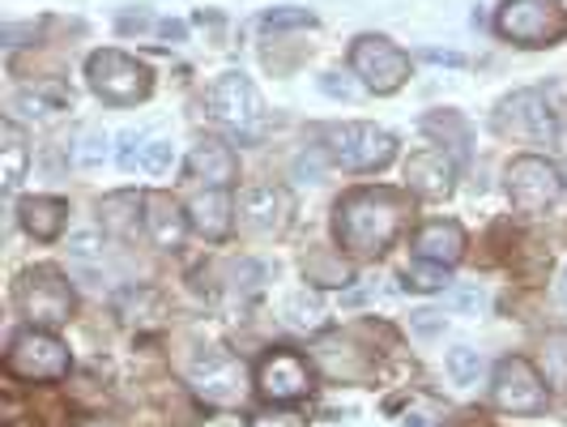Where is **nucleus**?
Wrapping results in <instances>:
<instances>
[{
    "instance_id": "1",
    "label": "nucleus",
    "mask_w": 567,
    "mask_h": 427,
    "mask_svg": "<svg viewBox=\"0 0 567 427\" xmlns=\"http://www.w3.org/2000/svg\"><path fill=\"white\" fill-rule=\"evenodd\" d=\"M406 223V198L397 189H359L338 201L333 231L350 253H384Z\"/></svg>"
},
{
    "instance_id": "2",
    "label": "nucleus",
    "mask_w": 567,
    "mask_h": 427,
    "mask_svg": "<svg viewBox=\"0 0 567 427\" xmlns=\"http://www.w3.org/2000/svg\"><path fill=\"white\" fill-rule=\"evenodd\" d=\"M86 77H90V90L111 107H128V103L150 99L154 90V77L141 61H132L116 47H103L86 61Z\"/></svg>"
},
{
    "instance_id": "3",
    "label": "nucleus",
    "mask_w": 567,
    "mask_h": 427,
    "mask_svg": "<svg viewBox=\"0 0 567 427\" xmlns=\"http://www.w3.org/2000/svg\"><path fill=\"white\" fill-rule=\"evenodd\" d=\"M495 31L521 47H546L567 34V9L559 0H504Z\"/></svg>"
},
{
    "instance_id": "4",
    "label": "nucleus",
    "mask_w": 567,
    "mask_h": 427,
    "mask_svg": "<svg viewBox=\"0 0 567 427\" xmlns=\"http://www.w3.org/2000/svg\"><path fill=\"white\" fill-rule=\"evenodd\" d=\"M13 299H18L22 317H26L34 329H56L64 325L68 312H73V291H68V282L61 278V269H52V265L26 269V274L18 278Z\"/></svg>"
},
{
    "instance_id": "5",
    "label": "nucleus",
    "mask_w": 567,
    "mask_h": 427,
    "mask_svg": "<svg viewBox=\"0 0 567 427\" xmlns=\"http://www.w3.org/2000/svg\"><path fill=\"white\" fill-rule=\"evenodd\" d=\"M324 146L346 171H379L397 159V137L376 125H333L324 132Z\"/></svg>"
},
{
    "instance_id": "6",
    "label": "nucleus",
    "mask_w": 567,
    "mask_h": 427,
    "mask_svg": "<svg viewBox=\"0 0 567 427\" xmlns=\"http://www.w3.org/2000/svg\"><path fill=\"white\" fill-rule=\"evenodd\" d=\"M350 68L367 82V90L393 95L410 77V56L397 43H388L384 34H359L354 47H350Z\"/></svg>"
},
{
    "instance_id": "7",
    "label": "nucleus",
    "mask_w": 567,
    "mask_h": 427,
    "mask_svg": "<svg viewBox=\"0 0 567 427\" xmlns=\"http://www.w3.org/2000/svg\"><path fill=\"white\" fill-rule=\"evenodd\" d=\"M205 107H210V116L218 120L222 129H231L235 137H248L260 125V95H256L253 77L239 73V68L222 73L218 82L210 86Z\"/></svg>"
},
{
    "instance_id": "8",
    "label": "nucleus",
    "mask_w": 567,
    "mask_h": 427,
    "mask_svg": "<svg viewBox=\"0 0 567 427\" xmlns=\"http://www.w3.org/2000/svg\"><path fill=\"white\" fill-rule=\"evenodd\" d=\"M507 198L521 214H542L564 198V175H559V167L537 154H521L507 167Z\"/></svg>"
},
{
    "instance_id": "9",
    "label": "nucleus",
    "mask_w": 567,
    "mask_h": 427,
    "mask_svg": "<svg viewBox=\"0 0 567 427\" xmlns=\"http://www.w3.org/2000/svg\"><path fill=\"white\" fill-rule=\"evenodd\" d=\"M4 363L22 381H61L64 372H68V346H64L61 338H52V333L31 325L9 342Z\"/></svg>"
},
{
    "instance_id": "10",
    "label": "nucleus",
    "mask_w": 567,
    "mask_h": 427,
    "mask_svg": "<svg viewBox=\"0 0 567 427\" xmlns=\"http://www.w3.org/2000/svg\"><path fill=\"white\" fill-rule=\"evenodd\" d=\"M491 394L500 410L512 415H542L546 410V385L534 372L529 360H500L495 363V381H491Z\"/></svg>"
},
{
    "instance_id": "11",
    "label": "nucleus",
    "mask_w": 567,
    "mask_h": 427,
    "mask_svg": "<svg viewBox=\"0 0 567 427\" xmlns=\"http://www.w3.org/2000/svg\"><path fill=\"white\" fill-rule=\"evenodd\" d=\"M192 389L214 406H235L248 389V372L226 351H201L192 360Z\"/></svg>"
},
{
    "instance_id": "12",
    "label": "nucleus",
    "mask_w": 567,
    "mask_h": 427,
    "mask_svg": "<svg viewBox=\"0 0 567 427\" xmlns=\"http://www.w3.org/2000/svg\"><path fill=\"white\" fill-rule=\"evenodd\" d=\"M495 129L512 132V137L550 141V137L559 132V125H555L550 103L542 99L537 90H516V95H507V99L500 103V111H495Z\"/></svg>"
},
{
    "instance_id": "13",
    "label": "nucleus",
    "mask_w": 567,
    "mask_h": 427,
    "mask_svg": "<svg viewBox=\"0 0 567 427\" xmlns=\"http://www.w3.org/2000/svg\"><path fill=\"white\" fill-rule=\"evenodd\" d=\"M256 385L274 402H290V397H303L312 389V367L299 355H290V351H274L256 367Z\"/></svg>"
},
{
    "instance_id": "14",
    "label": "nucleus",
    "mask_w": 567,
    "mask_h": 427,
    "mask_svg": "<svg viewBox=\"0 0 567 427\" xmlns=\"http://www.w3.org/2000/svg\"><path fill=\"white\" fill-rule=\"evenodd\" d=\"M406 180L418 198H448L452 180H457V163L448 159V150H414L406 159Z\"/></svg>"
},
{
    "instance_id": "15",
    "label": "nucleus",
    "mask_w": 567,
    "mask_h": 427,
    "mask_svg": "<svg viewBox=\"0 0 567 427\" xmlns=\"http://www.w3.org/2000/svg\"><path fill=\"white\" fill-rule=\"evenodd\" d=\"M290 193L278 189V184H256L244 193V223L260 235H278V231L290 227Z\"/></svg>"
},
{
    "instance_id": "16",
    "label": "nucleus",
    "mask_w": 567,
    "mask_h": 427,
    "mask_svg": "<svg viewBox=\"0 0 567 427\" xmlns=\"http://www.w3.org/2000/svg\"><path fill=\"white\" fill-rule=\"evenodd\" d=\"M414 257L431 265H457L466 257V231L452 218H436L414 235Z\"/></svg>"
},
{
    "instance_id": "17",
    "label": "nucleus",
    "mask_w": 567,
    "mask_h": 427,
    "mask_svg": "<svg viewBox=\"0 0 567 427\" xmlns=\"http://www.w3.org/2000/svg\"><path fill=\"white\" fill-rule=\"evenodd\" d=\"M189 175L205 180L210 189H226L239 175V159H235V150L226 141H196L189 154Z\"/></svg>"
},
{
    "instance_id": "18",
    "label": "nucleus",
    "mask_w": 567,
    "mask_h": 427,
    "mask_svg": "<svg viewBox=\"0 0 567 427\" xmlns=\"http://www.w3.org/2000/svg\"><path fill=\"white\" fill-rule=\"evenodd\" d=\"M146 231L158 248H180L184 244V231H189V214L175 205V198L167 193H146Z\"/></svg>"
},
{
    "instance_id": "19",
    "label": "nucleus",
    "mask_w": 567,
    "mask_h": 427,
    "mask_svg": "<svg viewBox=\"0 0 567 427\" xmlns=\"http://www.w3.org/2000/svg\"><path fill=\"white\" fill-rule=\"evenodd\" d=\"M189 223L201 231L205 239H226V235H231V223H235L226 189H205V193H196V198L189 201Z\"/></svg>"
},
{
    "instance_id": "20",
    "label": "nucleus",
    "mask_w": 567,
    "mask_h": 427,
    "mask_svg": "<svg viewBox=\"0 0 567 427\" xmlns=\"http://www.w3.org/2000/svg\"><path fill=\"white\" fill-rule=\"evenodd\" d=\"M18 218H22V227L31 231L34 239H56L64 231V218H68V201L61 198H26L18 205Z\"/></svg>"
},
{
    "instance_id": "21",
    "label": "nucleus",
    "mask_w": 567,
    "mask_h": 427,
    "mask_svg": "<svg viewBox=\"0 0 567 427\" xmlns=\"http://www.w3.org/2000/svg\"><path fill=\"white\" fill-rule=\"evenodd\" d=\"M9 107L31 116V120H56V116H64L73 107V95L64 86H39V90H18L9 99Z\"/></svg>"
},
{
    "instance_id": "22",
    "label": "nucleus",
    "mask_w": 567,
    "mask_h": 427,
    "mask_svg": "<svg viewBox=\"0 0 567 427\" xmlns=\"http://www.w3.org/2000/svg\"><path fill=\"white\" fill-rule=\"evenodd\" d=\"M0 154H4V171H0V184H4V193H13L22 180H26V167H31V150H26V132L18 129L13 120H4L0 125Z\"/></svg>"
},
{
    "instance_id": "23",
    "label": "nucleus",
    "mask_w": 567,
    "mask_h": 427,
    "mask_svg": "<svg viewBox=\"0 0 567 427\" xmlns=\"http://www.w3.org/2000/svg\"><path fill=\"white\" fill-rule=\"evenodd\" d=\"M137 210H146V198H137V193H111V198H103V210H98L103 214V231L128 239L137 231Z\"/></svg>"
},
{
    "instance_id": "24",
    "label": "nucleus",
    "mask_w": 567,
    "mask_h": 427,
    "mask_svg": "<svg viewBox=\"0 0 567 427\" xmlns=\"http://www.w3.org/2000/svg\"><path fill=\"white\" fill-rule=\"evenodd\" d=\"M286 325L299 329V333H315V329H324V303L315 291H295V296H286V308H282Z\"/></svg>"
},
{
    "instance_id": "25",
    "label": "nucleus",
    "mask_w": 567,
    "mask_h": 427,
    "mask_svg": "<svg viewBox=\"0 0 567 427\" xmlns=\"http://www.w3.org/2000/svg\"><path fill=\"white\" fill-rule=\"evenodd\" d=\"M482 372H486V363H482V355L473 346H452L448 351V376H452V385L470 389V385L482 381Z\"/></svg>"
},
{
    "instance_id": "26",
    "label": "nucleus",
    "mask_w": 567,
    "mask_h": 427,
    "mask_svg": "<svg viewBox=\"0 0 567 427\" xmlns=\"http://www.w3.org/2000/svg\"><path fill=\"white\" fill-rule=\"evenodd\" d=\"M146 150H150V137L141 129H125L116 137V167L120 171H137L146 163Z\"/></svg>"
},
{
    "instance_id": "27",
    "label": "nucleus",
    "mask_w": 567,
    "mask_h": 427,
    "mask_svg": "<svg viewBox=\"0 0 567 427\" xmlns=\"http://www.w3.org/2000/svg\"><path fill=\"white\" fill-rule=\"evenodd\" d=\"M406 291H448V265H410L406 269Z\"/></svg>"
},
{
    "instance_id": "28",
    "label": "nucleus",
    "mask_w": 567,
    "mask_h": 427,
    "mask_svg": "<svg viewBox=\"0 0 567 427\" xmlns=\"http://www.w3.org/2000/svg\"><path fill=\"white\" fill-rule=\"evenodd\" d=\"M546 381L567 385V333H550L546 338Z\"/></svg>"
},
{
    "instance_id": "29",
    "label": "nucleus",
    "mask_w": 567,
    "mask_h": 427,
    "mask_svg": "<svg viewBox=\"0 0 567 427\" xmlns=\"http://www.w3.org/2000/svg\"><path fill=\"white\" fill-rule=\"evenodd\" d=\"M171 167H175V146L162 141V137H150V150H146L141 171H150L154 180H162V175H171Z\"/></svg>"
},
{
    "instance_id": "30",
    "label": "nucleus",
    "mask_w": 567,
    "mask_h": 427,
    "mask_svg": "<svg viewBox=\"0 0 567 427\" xmlns=\"http://www.w3.org/2000/svg\"><path fill=\"white\" fill-rule=\"evenodd\" d=\"M260 22H265L269 31H295V26H315V13H308V9H295V4H286V9H269Z\"/></svg>"
},
{
    "instance_id": "31",
    "label": "nucleus",
    "mask_w": 567,
    "mask_h": 427,
    "mask_svg": "<svg viewBox=\"0 0 567 427\" xmlns=\"http://www.w3.org/2000/svg\"><path fill=\"white\" fill-rule=\"evenodd\" d=\"M68 257L73 261H95V257H103V235H98L95 227H82L68 235Z\"/></svg>"
},
{
    "instance_id": "32",
    "label": "nucleus",
    "mask_w": 567,
    "mask_h": 427,
    "mask_svg": "<svg viewBox=\"0 0 567 427\" xmlns=\"http://www.w3.org/2000/svg\"><path fill=\"white\" fill-rule=\"evenodd\" d=\"M107 154V132L103 129H90L86 132V141H82V150H77V163L82 167H95L98 159Z\"/></svg>"
},
{
    "instance_id": "33",
    "label": "nucleus",
    "mask_w": 567,
    "mask_h": 427,
    "mask_svg": "<svg viewBox=\"0 0 567 427\" xmlns=\"http://www.w3.org/2000/svg\"><path fill=\"white\" fill-rule=\"evenodd\" d=\"M410 329L414 333H422V338H431V333H440L443 329V312H436V308H418V312H410Z\"/></svg>"
},
{
    "instance_id": "34",
    "label": "nucleus",
    "mask_w": 567,
    "mask_h": 427,
    "mask_svg": "<svg viewBox=\"0 0 567 427\" xmlns=\"http://www.w3.org/2000/svg\"><path fill=\"white\" fill-rule=\"evenodd\" d=\"M248 427H308V419L295 415V410H265V415H256Z\"/></svg>"
},
{
    "instance_id": "35",
    "label": "nucleus",
    "mask_w": 567,
    "mask_h": 427,
    "mask_svg": "<svg viewBox=\"0 0 567 427\" xmlns=\"http://www.w3.org/2000/svg\"><path fill=\"white\" fill-rule=\"evenodd\" d=\"M320 90H324V95H333V99H346V103L359 95L346 77H338V73H324V77H320Z\"/></svg>"
},
{
    "instance_id": "36",
    "label": "nucleus",
    "mask_w": 567,
    "mask_h": 427,
    "mask_svg": "<svg viewBox=\"0 0 567 427\" xmlns=\"http://www.w3.org/2000/svg\"><path fill=\"white\" fill-rule=\"evenodd\" d=\"M448 303H452V308H473V312H478V308L486 303V296H482L478 287H470V291H452V296H448Z\"/></svg>"
},
{
    "instance_id": "37",
    "label": "nucleus",
    "mask_w": 567,
    "mask_h": 427,
    "mask_svg": "<svg viewBox=\"0 0 567 427\" xmlns=\"http://www.w3.org/2000/svg\"><path fill=\"white\" fill-rule=\"evenodd\" d=\"M427 61H436V65H452V68L466 65V56H457V52H427Z\"/></svg>"
},
{
    "instance_id": "38",
    "label": "nucleus",
    "mask_w": 567,
    "mask_h": 427,
    "mask_svg": "<svg viewBox=\"0 0 567 427\" xmlns=\"http://www.w3.org/2000/svg\"><path fill=\"white\" fill-rule=\"evenodd\" d=\"M299 175H312V180H320V159H299V167H295Z\"/></svg>"
},
{
    "instance_id": "39",
    "label": "nucleus",
    "mask_w": 567,
    "mask_h": 427,
    "mask_svg": "<svg viewBox=\"0 0 567 427\" xmlns=\"http://www.w3.org/2000/svg\"><path fill=\"white\" fill-rule=\"evenodd\" d=\"M406 427H431L427 415H406Z\"/></svg>"
},
{
    "instance_id": "40",
    "label": "nucleus",
    "mask_w": 567,
    "mask_h": 427,
    "mask_svg": "<svg viewBox=\"0 0 567 427\" xmlns=\"http://www.w3.org/2000/svg\"><path fill=\"white\" fill-rule=\"evenodd\" d=\"M564 296H567V265H564Z\"/></svg>"
}]
</instances>
